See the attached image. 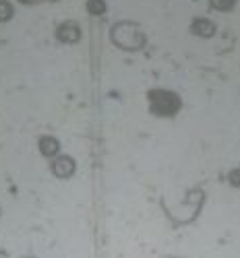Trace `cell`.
<instances>
[{"label":"cell","instance_id":"cell-2","mask_svg":"<svg viewBox=\"0 0 240 258\" xmlns=\"http://www.w3.org/2000/svg\"><path fill=\"white\" fill-rule=\"evenodd\" d=\"M147 97H149V103H152V112L158 116H174L180 108V99L172 91L154 89V91H149Z\"/></svg>","mask_w":240,"mask_h":258},{"label":"cell","instance_id":"cell-10","mask_svg":"<svg viewBox=\"0 0 240 258\" xmlns=\"http://www.w3.org/2000/svg\"><path fill=\"white\" fill-rule=\"evenodd\" d=\"M228 180H230V184H232V186L240 188V170H232V172H230V176H228Z\"/></svg>","mask_w":240,"mask_h":258},{"label":"cell","instance_id":"cell-1","mask_svg":"<svg viewBox=\"0 0 240 258\" xmlns=\"http://www.w3.org/2000/svg\"><path fill=\"white\" fill-rule=\"evenodd\" d=\"M112 41L118 48L124 50H139L145 43V35L134 23H118L112 29Z\"/></svg>","mask_w":240,"mask_h":258},{"label":"cell","instance_id":"cell-3","mask_svg":"<svg viewBox=\"0 0 240 258\" xmlns=\"http://www.w3.org/2000/svg\"><path fill=\"white\" fill-rule=\"evenodd\" d=\"M56 37L62 41V43H74V41H79L81 37V31H79V25L77 23H72V21H66L58 27V31H56Z\"/></svg>","mask_w":240,"mask_h":258},{"label":"cell","instance_id":"cell-4","mask_svg":"<svg viewBox=\"0 0 240 258\" xmlns=\"http://www.w3.org/2000/svg\"><path fill=\"white\" fill-rule=\"evenodd\" d=\"M52 172L58 178H70L74 174V161L70 157H66V155H60L52 163Z\"/></svg>","mask_w":240,"mask_h":258},{"label":"cell","instance_id":"cell-6","mask_svg":"<svg viewBox=\"0 0 240 258\" xmlns=\"http://www.w3.org/2000/svg\"><path fill=\"white\" fill-rule=\"evenodd\" d=\"M58 141L54 139V136H42L40 139V151H42V155H46V157H54L58 153Z\"/></svg>","mask_w":240,"mask_h":258},{"label":"cell","instance_id":"cell-9","mask_svg":"<svg viewBox=\"0 0 240 258\" xmlns=\"http://www.w3.org/2000/svg\"><path fill=\"white\" fill-rule=\"evenodd\" d=\"M212 6L216 10H230L234 6V0H212Z\"/></svg>","mask_w":240,"mask_h":258},{"label":"cell","instance_id":"cell-5","mask_svg":"<svg viewBox=\"0 0 240 258\" xmlns=\"http://www.w3.org/2000/svg\"><path fill=\"white\" fill-rule=\"evenodd\" d=\"M190 29H192V33L199 35V37H212L216 33V25L209 19H194Z\"/></svg>","mask_w":240,"mask_h":258},{"label":"cell","instance_id":"cell-7","mask_svg":"<svg viewBox=\"0 0 240 258\" xmlns=\"http://www.w3.org/2000/svg\"><path fill=\"white\" fill-rule=\"evenodd\" d=\"M87 10L92 14H104L106 12V2L104 0H87Z\"/></svg>","mask_w":240,"mask_h":258},{"label":"cell","instance_id":"cell-11","mask_svg":"<svg viewBox=\"0 0 240 258\" xmlns=\"http://www.w3.org/2000/svg\"><path fill=\"white\" fill-rule=\"evenodd\" d=\"M19 2H23V4H32L34 0H19Z\"/></svg>","mask_w":240,"mask_h":258},{"label":"cell","instance_id":"cell-8","mask_svg":"<svg viewBox=\"0 0 240 258\" xmlns=\"http://www.w3.org/2000/svg\"><path fill=\"white\" fill-rule=\"evenodd\" d=\"M12 17V6L6 0H0V21H8Z\"/></svg>","mask_w":240,"mask_h":258}]
</instances>
